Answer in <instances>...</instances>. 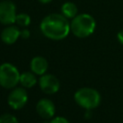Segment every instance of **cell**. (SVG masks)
<instances>
[{
  "label": "cell",
  "instance_id": "6da1fadb",
  "mask_svg": "<svg viewBox=\"0 0 123 123\" xmlns=\"http://www.w3.org/2000/svg\"><path fill=\"white\" fill-rule=\"evenodd\" d=\"M40 31L46 37L54 40H60L68 35L70 31V24L62 14L51 13L45 16L41 21Z\"/></svg>",
  "mask_w": 123,
  "mask_h": 123
},
{
  "label": "cell",
  "instance_id": "7a4b0ae2",
  "mask_svg": "<svg viewBox=\"0 0 123 123\" xmlns=\"http://www.w3.org/2000/svg\"><path fill=\"white\" fill-rule=\"evenodd\" d=\"M96 27L94 18L88 13H81L76 15L70 23V31L78 37H86L90 36Z\"/></svg>",
  "mask_w": 123,
  "mask_h": 123
},
{
  "label": "cell",
  "instance_id": "3957f363",
  "mask_svg": "<svg viewBox=\"0 0 123 123\" xmlns=\"http://www.w3.org/2000/svg\"><path fill=\"white\" fill-rule=\"evenodd\" d=\"M76 103L86 110L96 108L101 101V96L96 89L90 87H83L76 91L74 95Z\"/></svg>",
  "mask_w": 123,
  "mask_h": 123
},
{
  "label": "cell",
  "instance_id": "277c9868",
  "mask_svg": "<svg viewBox=\"0 0 123 123\" xmlns=\"http://www.w3.org/2000/svg\"><path fill=\"white\" fill-rule=\"evenodd\" d=\"M20 74L17 68L9 63L5 62L0 65V86L5 88H12L18 83Z\"/></svg>",
  "mask_w": 123,
  "mask_h": 123
},
{
  "label": "cell",
  "instance_id": "5b68a950",
  "mask_svg": "<svg viewBox=\"0 0 123 123\" xmlns=\"http://www.w3.org/2000/svg\"><path fill=\"white\" fill-rule=\"evenodd\" d=\"M16 10L14 4L10 0L0 2V22L6 25L15 22Z\"/></svg>",
  "mask_w": 123,
  "mask_h": 123
},
{
  "label": "cell",
  "instance_id": "8992f818",
  "mask_svg": "<svg viewBox=\"0 0 123 123\" xmlns=\"http://www.w3.org/2000/svg\"><path fill=\"white\" fill-rule=\"evenodd\" d=\"M28 100V95L23 87H16L8 96V104L14 110L21 109L25 106Z\"/></svg>",
  "mask_w": 123,
  "mask_h": 123
},
{
  "label": "cell",
  "instance_id": "52a82bcc",
  "mask_svg": "<svg viewBox=\"0 0 123 123\" xmlns=\"http://www.w3.org/2000/svg\"><path fill=\"white\" fill-rule=\"evenodd\" d=\"M40 89L47 94H54L60 88V82L58 78L52 74H43L39 78Z\"/></svg>",
  "mask_w": 123,
  "mask_h": 123
},
{
  "label": "cell",
  "instance_id": "ba28073f",
  "mask_svg": "<svg viewBox=\"0 0 123 123\" xmlns=\"http://www.w3.org/2000/svg\"><path fill=\"white\" fill-rule=\"evenodd\" d=\"M38 115L44 119H50L55 114V105L49 99H40L36 107Z\"/></svg>",
  "mask_w": 123,
  "mask_h": 123
},
{
  "label": "cell",
  "instance_id": "9c48e42d",
  "mask_svg": "<svg viewBox=\"0 0 123 123\" xmlns=\"http://www.w3.org/2000/svg\"><path fill=\"white\" fill-rule=\"evenodd\" d=\"M20 36V32L17 27L15 26H9L6 29H4L1 33V39L3 42L7 44H12L14 43L17 38Z\"/></svg>",
  "mask_w": 123,
  "mask_h": 123
},
{
  "label": "cell",
  "instance_id": "30bf717a",
  "mask_svg": "<svg viewBox=\"0 0 123 123\" xmlns=\"http://www.w3.org/2000/svg\"><path fill=\"white\" fill-rule=\"evenodd\" d=\"M48 68V62L46 59L42 57H35L31 62V69L33 73L37 75H43Z\"/></svg>",
  "mask_w": 123,
  "mask_h": 123
},
{
  "label": "cell",
  "instance_id": "8fae6325",
  "mask_svg": "<svg viewBox=\"0 0 123 123\" xmlns=\"http://www.w3.org/2000/svg\"><path fill=\"white\" fill-rule=\"evenodd\" d=\"M19 83L22 85L23 87L30 88V87H32V86H34L36 85L37 79H36L34 73H32V72H24V73L20 74Z\"/></svg>",
  "mask_w": 123,
  "mask_h": 123
},
{
  "label": "cell",
  "instance_id": "7c38bea8",
  "mask_svg": "<svg viewBox=\"0 0 123 123\" xmlns=\"http://www.w3.org/2000/svg\"><path fill=\"white\" fill-rule=\"evenodd\" d=\"M78 8L72 2H66L62 6V15L66 18H74L77 15Z\"/></svg>",
  "mask_w": 123,
  "mask_h": 123
},
{
  "label": "cell",
  "instance_id": "4fadbf2b",
  "mask_svg": "<svg viewBox=\"0 0 123 123\" xmlns=\"http://www.w3.org/2000/svg\"><path fill=\"white\" fill-rule=\"evenodd\" d=\"M15 22L19 25V26H28L31 22V18L28 14L26 13H20V14H17L16 15V18H15Z\"/></svg>",
  "mask_w": 123,
  "mask_h": 123
},
{
  "label": "cell",
  "instance_id": "5bb4252c",
  "mask_svg": "<svg viewBox=\"0 0 123 123\" xmlns=\"http://www.w3.org/2000/svg\"><path fill=\"white\" fill-rule=\"evenodd\" d=\"M0 123H19L16 117L10 113H5L0 116Z\"/></svg>",
  "mask_w": 123,
  "mask_h": 123
},
{
  "label": "cell",
  "instance_id": "9a60e30c",
  "mask_svg": "<svg viewBox=\"0 0 123 123\" xmlns=\"http://www.w3.org/2000/svg\"><path fill=\"white\" fill-rule=\"evenodd\" d=\"M50 123H69V121L67 119H65L64 117H62V116H58V117H55L53 118Z\"/></svg>",
  "mask_w": 123,
  "mask_h": 123
},
{
  "label": "cell",
  "instance_id": "2e32d148",
  "mask_svg": "<svg viewBox=\"0 0 123 123\" xmlns=\"http://www.w3.org/2000/svg\"><path fill=\"white\" fill-rule=\"evenodd\" d=\"M20 36H21L22 38H28L30 37V33H29L28 30H23V31L20 32Z\"/></svg>",
  "mask_w": 123,
  "mask_h": 123
},
{
  "label": "cell",
  "instance_id": "e0dca14e",
  "mask_svg": "<svg viewBox=\"0 0 123 123\" xmlns=\"http://www.w3.org/2000/svg\"><path fill=\"white\" fill-rule=\"evenodd\" d=\"M117 39H118V41L123 45V30H121V31L117 34Z\"/></svg>",
  "mask_w": 123,
  "mask_h": 123
},
{
  "label": "cell",
  "instance_id": "ac0fdd59",
  "mask_svg": "<svg viewBox=\"0 0 123 123\" xmlns=\"http://www.w3.org/2000/svg\"><path fill=\"white\" fill-rule=\"evenodd\" d=\"M40 3H42V4H47V3H49V2H51L52 0H38Z\"/></svg>",
  "mask_w": 123,
  "mask_h": 123
}]
</instances>
